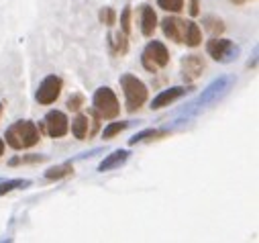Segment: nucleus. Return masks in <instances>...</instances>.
I'll use <instances>...</instances> for the list:
<instances>
[{
    "label": "nucleus",
    "instance_id": "1",
    "mask_svg": "<svg viewBox=\"0 0 259 243\" xmlns=\"http://www.w3.org/2000/svg\"><path fill=\"white\" fill-rule=\"evenodd\" d=\"M39 127L31 120H19L7 129V143L13 149H29L39 141Z\"/></svg>",
    "mask_w": 259,
    "mask_h": 243
},
{
    "label": "nucleus",
    "instance_id": "2",
    "mask_svg": "<svg viewBox=\"0 0 259 243\" xmlns=\"http://www.w3.org/2000/svg\"><path fill=\"white\" fill-rule=\"evenodd\" d=\"M120 86L124 92V100H126V110L128 112H135L137 108H141L147 100V86L135 78L133 74H124L120 78Z\"/></svg>",
    "mask_w": 259,
    "mask_h": 243
},
{
    "label": "nucleus",
    "instance_id": "3",
    "mask_svg": "<svg viewBox=\"0 0 259 243\" xmlns=\"http://www.w3.org/2000/svg\"><path fill=\"white\" fill-rule=\"evenodd\" d=\"M141 62H143V68L147 72H157V70H161L169 64V51L161 41H151L143 49Z\"/></svg>",
    "mask_w": 259,
    "mask_h": 243
},
{
    "label": "nucleus",
    "instance_id": "4",
    "mask_svg": "<svg viewBox=\"0 0 259 243\" xmlns=\"http://www.w3.org/2000/svg\"><path fill=\"white\" fill-rule=\"evenodd\" d=\"M92 102H94V110H96L98 116H102V118H114V116L118 114V110H120L118 98H116V94H114L108 86L98 88V90L94 92Z\"/></svg>",
    "mask_w": 259,
    "mask_h": 243
},
{
    "label": "nucleus",
    "instance_id": "5",
    "mask_svg": "<svg viewBox=\"0 0 259 243\" xmlns=\"http://www.w3.org/2000/svg\"><path fill=\"white\" fill-rule=\"evenodd\" d=\"M206 51H208V55L212 57V59H217V62H221V64H229L231 59L239 53V47L233 43V41H229V39H210L208 43H206Z\"/></svg>",
    "mask_w": 259,
    "mask_h": 243
},
{
    "label": "nucleus",
    "instance_id": "6",
    "mask_svg": "<svg viewBox=\"0 0 259 243\" xmlns=\"http://www.w3.org/2000/svg\"><path fill=\"white\" fill-rule=\"evenodd\" d=\"M61 86H63L61 78H57V76H47V78L39 84V90H37V94H35L37 102H39V104H53V102L59 98V94H61Z\"/></svg>",
    "mask_w": 259,
    "mask_h": 243
},
{
    "label": "nucleus",
    "instance_id": "7",
    "mask_svg": "<svg viewBox=\"0 0 259 243\" xmlns=\"http://www.w3.org/2000/svg\"><path fill=\"white\" fill-rule=\"evenodd\" d=\"M43 127L49 137H63L70 129V123H68V116L61 110H51L43 118Z\"/></svg>",
    "mask_w": 259,
    "mask_h": 243
},
{
    "label": "nucleus",
    "instance_id": "8",
    "mask_svg": "<svg viewBox=\"0 0 259 243\" xmlns=\"http://www.w3.org/2000/svg\"><path fill=\"white\" fill-rule=\"evenodd\" d=\"M186 25L188 21H182L178 17H167L161 21V29H163V35L176 43H184V35H186Z\"/></svg>",
    "mask_w": 259,
    "mask_h": 243
},
{
    "label": "nucleus",
    "instance_id": "9",
    "mask_svg": "<svg viewBox=\"0 0 259 243\" xmlns=\"http://www.w3.org/2000/svg\"><path fill=\"white\" fill-rule=\"evenodd\" d=\"M204 70V62L200 55H186L182 59V74H184V80L186 82H192L196 80Z\"/></svg>",
    "mask_w": 259,
    "mask_h": 243
},
{
    "label": "nucleus",
    "instance_id": "10",
    "mask_svg": "<svg viewBox=\"0 0 259 243\" xmlns=\"http://www.w3.org/2000/svg\"><path fill=\"white\" fill-rule=\"evenodd\" d=\"M188 90L184 86H176V88H169V90H163L161 94H157L151 102V108L157 110V108H163V106H169L174 100H178L180 96H184Z\"/></svg>",
    "mask_w": 259,
    "mask_h": 243
},
{
    "label": "nucleus",
    "instance_id": "11",
    "mask_svg": "<svg viewBox=\"0 0 259 243\" xmlns=\"http://www.w3.org/2000/svg\"><path fill=\"white\" fill-rule=\"evenodd\" d=\"M94 129H90V114H78L72 123V133L76 135V139H88L92 135Z\"/></svg>",
    "mask_w": 259,
    "mask_h": 243
},
{
    "label": "nucleus",
    "instance_id": "12",
    "mask_svg": "<svg viewBox=\"0 0 259 243\" xmlns=\"http://www.w3.org/2000/svg\"><path fill=\"white\" fill-rule=\"evenodd\" d=\"M126 159H128V151H124V149H116V151H112L110 155H106V159H102V161H100L98 172H108V170H114V168L122 166Z\"/></svg>",
    "mask_w": 259,
    "mask_h": 243
},
{
    "label": "nucleus",
    "instance_id": "13",
    "mask_svg": "<svg viewBox=\"0 0 259 243\" xmlns=\"http://www.w3.org/2000/svg\"><path fill=\"white\" fill-rule=\"evenodd\" d=\"M155 27H157V17H155L153 9L147 7V5L141 7V33L145 37H149V35H153Z\"/></svg>",
    "mask_w": 259,
    "mask_h": 243
},
{
    "label": "nucleus",
    "instance_id": "14",
    "mask_svg": "<svg viewBox=\"0 0 259 243\" xmlns=\"http://www.w3.org/2000/svg\"><path fill=\"white\" fill-rule=\"evenodd\" d=\"M200 41H202V29H200L196 23L188 21V25H186V35H184V43L190 45V47H198Z\"/></svg>",
    "mask_w": 259,
    "mask_h": 243
},
{
    "label": "nucleus",
    "instance_id": "15",
    "mask_svg": "<svg viewBox=\"0 0 259 243\" xmlns=\"http://www.w3.org/2000/svg\"><path fill=\"white\" fill-rule=\"evenodd\" d=\"M70 174H74V166L72 164H61V166H55V168L47 170L45 172V178L47 180H59V178H66Z\"/></svg>",
    "mask_w": 259,
    "mask_h": 243
},
{
    "label": "nucleus",
    "instance_id": "16",
    "mask_svg": "<svg viewBox=\"0 0 259 243\" xmlns=\"http://www.w3.org/2000/svg\"><path fill=\"white\" fill-rule=\"evenodd\" d=\"M23 186H29V180H9V182H3L0 184V196L3 194H9L17 188H23Z\"/></svg>",
    "mask_w": 259,
    "mask_h": 243
},
{
    "label": "nucleus",
    "instance_id": "17",
    "mask_svg": "<svg viewBox=\"0 0 259 243\" xmlns=\"http://www.w3.org/2000/svg\"><path fill=\"white\" fill-rule=\"evenodd\" d=\"M159 9L163 11H169V13H178L184 9V0H157Z\"/></svg>",
    "mask_w": 259,
    "mask_h": 243
},
{
    "label": "nucleus",
    "instance_id": "18",
    "mask_svg": "<svg viewBox=\"0 0 259 243\" xmlns=\"http://www.w3.org/2000/svg\"><path fill=\"white\" fill-rule=\"evenodd\" d=\"M128 127V123H122V120H120V123H110L106 129H104V133H102V137L104 139H112L116 133H120V131H124Z\"/></svg>",
    "mask_w": 259,
    "mask_h": 243
},
{
    "label": "nucleus",
    "instance_id": "19",
    "mask_svg": "<svg viewBox=\"0 0 259 243\" xmlns=\"http://www.w3.org/2000/svg\"><path fill=\"white\" fill-rule=\"evenodd\" d=\"M120 31L124 35H128V31H131V9H124L122 11V17H120Z\"/></svg>",
    "mask_w": 259,
    "mask_h": 243
},
{
    "label": "nucleus",
    "instance_id": "20",
    "mask_svg": "<svg viewBox=\"0 0 259 243\" xmlns=\"http://www.w3.org/2000/svg\"><path fill=\"white\" fill-rule=\"evenodd\" d=\"M100 21L104 23V25H108V27H112L114 25V21H116V15H114V11L112 9H102V13H100Z\"/></svg>",
    "mask_w": 259,
    "mask_h": 243
},
{
    "label": "nucleus",
    "instance_id": "21",
    "mask_svg": "<svg viewBox=\"0 0 259 243\" xmlns=\"http://www.w3.org/2000/svg\"><path fill=\"white\" fill-rule=\"evenodd\" d=\"M161 135H165L163 131H153V129H149V131H143V133H139V135H135L133 139H131V145H135V143H139V141H143L145 137H161Z\"/></svg>",
    "mask_w": 259,
    "mask_h": 243
},
{
    "label": "nucleus",
    "instance_id": "22",
    "mask_svg": "<svg viewBox=\"0 0 259 243\" xmlns=\"http://www.w3.org/2000/svg\"><path fill=\"white\" fill-rule=\"evenodd\" d=\"M84 106V96L82 94H72L68 100V108L70 110H80Z\"/></svg>",
    "mask_w": 259,
    "mask_h": 243
},
{
    "label": "nucleus",
    "instance_id": "23",
    "mask_svg": "<svg viewBox=\"0 0 259 243\" xmlns=\"http://www.w3.org/2000/svg\"><path fill=\"white\" fill-rule=\"evenodd\" d=\"M45 157L43 155H33V157H17L11 161V166H17V164H35V161H43Z\"/></svg>",
    "mask_w": 259,
    "mask_h": 243
},
{
    "label": "nucleus",
    "instance_id": "24",
    "mask_svg": "<svg viewBox=\"0 0 259 243\" xmlns=\"http://www.w3.org/2000/svg\"><path fill=\"white\" fill-rule=\"evenodd\" d=\"M206 25H208V31H212V33H223V23L221 21H214V19H206Z\"/></svg>",
    "mask_w": 259,
    "mask_h": 243
},
{
    "label": "nucleus",
    "instance_id": "25",
    "mask_svg": "<svg viewBox=\"0 0 259 243\" xmlns=\"http://www.w3.org/2000/svg\"><path fill=\"white\" fill-rule=\"evenodd\" d=\"M190 15H192V17L200 15V7H198V0H190Z\"/></svg>",
    "mask_w": 259,
    "mask_h": 243
},
{
    "label": "nucleus",
    "instance_id": "26",
    "mask_svg": "<svg viewBox=\"0 0 259 243\" xmlns=\"http://www.w3.org/2000/svg\"><path fill=\"white\" fill-rule=\"evenodd\" d=\"M3 153H5V141L0 139V157H3Z\"/></svg>",
    "mask_w": 259,
    "mask_h": 243
},
{
    "label": "nucleus",
    "instance_id": "27",
    "mask_svg": "<svg viewBox=\"0 0 259 243\" xmlns=\"http://www.w3.org/2000/svg\"><path fill=\"white\" fill-rule=\"evenodd\" d=\"M231 3H235V5H245V3H249V0H231Z\"/></svg>",
    "mask_w": 259,
    "mask_h": 243
},
{
    "label": "nucleus",
    "instance_id": "28",
    "mask_svg": "<svg viewBox=\"0 0 259 243\" xmlns=\"http://www.w3.org/2000/svg\"><path fill=\"white\" fill-rule=\"evenodd\" d=\"M0 116H3V102H0Z\"/></svg>",
    "mask_w": 259,
    "mask_h": 243
}]
</instances>
